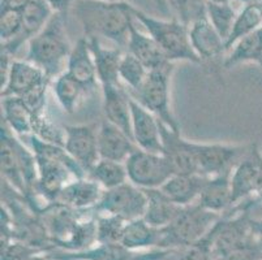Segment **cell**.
I'll use <instances>...</instances> for the list:
<instances>
[{
    "label": "cell",
    "mask_w": 262,
    "mask_h": 260,
    "mask_svg": "<svg viewBox=\"0 0 262 260\" xmlns=\"http://www.w3.org/2000/svg\"><path fill=\"white\" fill-rule=\"evenodd\" d=\"M73 8L85 37L106 38L119 49H127L130 26L136 21L133 6L125 2L78 0Z\"/></svg>",
    "instance_id": "1"
},
{
    "label": "cell",
    "mask_w": 262,
    "mask_h": 260,
    "mask_svg": "<svg viewBox=\"0 0 262 260\" xmlns=\"http://www.w3.org/2000/svg\"><path fill=\"white\" fill-rule=\"evenodd\" d=\"M39 215L55 249L81 251L97 243V214L94 209L77 211L55 202L42 209Z\"/></svg>",
    "instance_id": "2"
},
{
    "label": "cell",
    "mask_w": 262,
    "mask_h": 260,
    "mask_svg": "<svg viewBox=\"0 0 262 260\" xmlns=\"http://www.w3.org/2000/svg\"><path fill=\"white\" fill-rule=\"evenodd\" d=\"M30 147L38 166V182L35 195L47 203H55L59 195L71 181L88 177L85 171L72 159L64 146L46 142L32 135Z\"/></svg>",
    "instance_id": "3"
},
{
    "label": "cell",
    "mask_w": 262,
    "mask_h": 260,
    "mask_svg": "<svg viewBox=\"0 0 262 260\" xmlns=\"http://www.w3.org/2000/svg\"><path fill=\"white\" fill-rule=\"evenodd\" d=\"M66 26V16L54 13L43 30L28 42L26 60L42 69L51 81L63 73L72 51Z\"/></svg>",
    "instance_id": "4"
},
{
    "label": "cell",
    "mask_w": 262,
    "mask_h": 260,
    "mask_svg": "<svg viewBox=\"0 0 262 260\" xmlns=\"http://www.w3.org/2000/svg\"><path fill=\"white\" fill-rule=\"evenodd\" d=\"M133 16L136 21H139L146 29L147 34L158 43L168 61L171 63L188 61L197 65L204 64L192 47L189 26L179 21L178 18L172 20L156 18L135 7H133Z\"/></svg>",
    "instance_id": "5"
},
{
    "label": "cell",
    "mask_w": 262,
    "mask_h": 260,
    "mask_svg": "<svg viewBox=\"0 0 262 260\" xmlns=\"http://www.w3.org/2000/svg\"><path fill=\"white\" fill-rule=\"evenodd\" d=\"M222 215L204 208L197 202L184 206L172 223L161 228L157 249L183 250L190 246L208 234Z\"/></svg>",
    "instance_id": "6"
},
{
    "label": "cell",
    "mask_w": 262,
    "mask_h": 260,
    "mask_svg": "<svg viewBox=\"0 0 262 260\" xmlns=\"http://www.w3.org/2000/svg\"><path fill=\"white\" fill-rule=\"evenodd\" d=\"M175 63H168L161 68L149 70L141 87L129 94L141 106L149 109L161 123L171 129L180 130L179 121L171 107V77Z\"/></svg>",
    "instance_id": "7"
},
{
    "label": "cell",
    "mask_w": 262,
    "mask_h": 260,
    "mask_svg": "<svg viewBox=\"0 0 262 260\" xmlns=\"http://www.w3.org/2000/svg\"><path fill=\"white\" fill-rule=\"evenodd\" d=\"M128 181L142 190L161 189L175 173L168 160L161 152H150L141 149L125 160Z\"/></svg>",
    "instance_id": "8"
},
{
    "label": "cell",
    "mask_w": 262,
    "mask_h": 260,
    "mask_svg": "<svg viewBox=\"0 0 262 260\" xmlns=\"http://www.w3.org/2000/svg\"><path fill=\"white\" fill-rule=\"evenodd\" d=\"M233 206L243 200L262 203V151L258 143H251L247 154L231 173Z\"/></svg>",
    "instance_id": "9"
},
{
    "label": "cell",
    "mask_w": 262,
    "mask_h": 260,
    "mask_svg": "<svg viewBox=\"0 0 262 260\" xmlns=\"http://www.w3.org/2000/svg\"><path fill=\"white\" fill-rule=\"evenodd\" d=\"M146 203L144 190L128 181L118 187L104 190L101 200L94 207V212L116 215L124 220L130 221L144 218Z\"/></svg>",
    "instance_id": "10"
},
{
    "label": "cell",
    "mask_w": 262,
    "mask_h": 260,
    "mask_svg": "<svg viewBox=\"0 0 262 260\" xmlns=\"http://www.w3.org/2000/svg\"><path fill=\"white\" fill-rule=\"evenodd\" d=\"M249 145L197 142L199 173L205 177H214L232 171L247 154Z\"/></svg>",
    "instance_id": "11"
},
{
    "label": "cell",
    "mask_w": 262,
    "mask_h": 260,
    "mask_svg": "<svg viewBox=\"0 0 262 260\" xmlns=\"http://www.w3.org/2000/svg\"><path fill=\"white\" fill-rule=\"evenodd\" d=\"M64 149L85 173L101 160L98 149V129L95 125H64Z\"/></svg>",
    "instance_id": "12"
},
{
    "label": "cell",
    "mask_w": 262,
    "mask_h": 260,
    "mask_svg": "<svg viewBox=\"0 0 262 260\" xmlns=\"http://www.w3.org/2000/svg\"><path fill=\"white\" fill-rule=\"evenodd\" d=\"M162 152L173 169V173H199L197 142L185 139L180 130L161 123Z\"/></svg>",
    "instance_id": "13"
},
{
    "label": "cell",
    "mask_w": 262,
    "mask_h": 260,
    "mask_svg": "<svg viewBox=\"0 0 262 260\" xmlns=\"http://www.w3.org/2000/svg\"><path fill=\"white\" fill-rule=\"evenodd\" d=\"M52 81L46 76L43 70L33 63L25 60L12 61L9 69L8 80L2 87L0 97H17L25 98L37 89L43 86H50Z\"/></svg>",
    "instance_id": "14"
},
{
    "label": "cell",
    "mask_w": 262,
    "mask_h": 260,
    "mask_svg": "<svg viewBox=\"0 0 262 260\" xmlns=\"http://www.w3.org/2000/svg\"><path fill=\"white\" fill-rule=\"evenodd\" d=\"M102 107L104 119L120 128L133 139L132 135V112H130V97L128 89L123 83H106L101 85Z\"/></svg>",
    "instance_id": "15"
},
{
    "label": "cell",
    "mask_w": 262,
    "mask_h": 260,
    "mask_svg": "<svg viewBox=\"0 0 262 260\" xmlns=\"http://www.w3.org/2000/svg\"><path fill=\"white\" fill-rule=\"evenodd\" d=\"M54 13V9L51 8L47 0H33L23 11V29L20 35L11 42L2 43L0 50L15 56L25 43L29 42L32 38L43 30Z\"/></svg>",
    "instance_id": "16"
},
{
    "label": "cell",
    "mask_w": 262,
    "mask_h": 260,
    "mask_svg": "<svg viewBox=\"0 0 262 260\" xmlns=\"http://www.w3.org/2000/svg\"><path fill=\"white\" fill-rule=\"evenodd\" d=\"M130 112L132 135L136 146L145 151L162 152L161 121L133 98L130 100Z\"/></svg>",
    "instance_id": "17"
},
{
    "label": "cell",
    "mask_w": 262,
    "mask_h": 260,
    "mask_svg": "<svg viewBox=\"0 0 262 260\" xmlns=\"http://www.w3.org/2000/svg\"><path fill=\"white\" fill-rule=\"evenodd\" d=\"M64 72L77 81L88 92L97 89V85L99 83L98 73L88 37H81L72 47Z\"/></svg>",
    "instance_id": "18"
},
{
    "label": "cell",
    "mask_w": 262,
    "mask_h": 260,
    "mask_svg": "<svg viewBox=\"0 0 262 260\" xmlns=\"http://www.w3.org/2000/svg\"><path fill=\"white\" fill-rule=\"evenodd\" d=\"M189 37L192 47L201 61H210L225 57L226 42L205 14L189 25Z\"/></svg>",
    "instance_id": "19"
},
{
    "label": "cell",
    "mask_w": 262,
    "mask_h": 260,
    "mask_svg": "<svg viewBox=\"0 0 262 260\" xmlns=\"http://www.w3.org/2000/svg\"><path fill=\"white\" fill-rule=\"evenodd\" d=\"M98 149L101 159L125 163L137 146L127 133L104 119L98 128Z\"/></svg>",
    "instance_id": "20"
},
{
    "label": "cell",
    "mask_w": 262,
    "mask_h": 260,
    "mask_svg": "<svg viewBox=\"0 0 262 260\" xmlns=\"http://www.w3.org/2000/svg\"><path fill=\"white\" fill-rule=\"evenodd\" d=\"M103 192L102 186L90 177L76 178L64 187L56 203L77 211H90L98 204Z\"/></svg>",
    "instance_id": "21"
},
{
    "label": "cell",
    "mask_w": 262,
    "mask_h": 260,
    "mask_svg": "<svg viewBox=\"0 0 262 260\" xmlns=\"http://www.w3.org/2000/svg\"><path fill=\"white\" fill-rule=\"evenodd\" d=\"M0 166H2V180L17 190L25 197L26 186L21 172L20 161L15 147V134L2 121L0 126Z\"/></svg>",
    "instance_id": "22"
},
{
    "label": "cell",
    "mask_w": 262,
    "mask_h": 260,
    "mask_svg": "<svg viewBox=\"0 0 262 260\" xmlns=\"http://www.w3.org/2000/svg\"><path fill=\"white\" fill-rule=\"evenodd\" d=\"M231 173L232 171L225 172L222 175L214 176V177H208L197 203L209 211L221 215L232 208Z\"/></svg>",
    "instance_id": "23"
},
{
    "label": "cell",
    "mask_w": 262,
    "mask_h": 260,
    "mask_svg": "<svg viewBox=\"0 0 262 260\" xmlns=\"http://www.w3.org/2000/svg\"><path fill=\"white\" fill-rule=\"evenodd\" d=\"M136 20V18H135ZM127 50L130 55L137 57L145 65L147 70L161 68L166 64L171 63L164 55L163 50L159 47L158 43L150 37L149 34H144L136 28V23L130 26L129 37H128Z\"/></svg>",
    "instance_id": "24"
},
{
    "label": "cell",
    "mask_w": 262,
    "mask_h": 260,
    "mask_svg": "<svg viewBox=\"0 0 262 260\" xmlns=\"http://www.w3.org/2000/svg\"><path fill=\"white\" fill-rule=\"evenodd\" d=\"M206 180L200 173H175L161 189L180 206H189L199 200Z\"/></svg>",
    "instance_id": "25"
},
{
    "label": "cell",
    "mask_w": 262,
    "mask_h": 260,
    "mask_svg": "<svg viewBox=\"0 0 262 260\" xmlns=\"http://www.w3.org/2000/svg\"><path fill=\"white\" fill-rule=\"evenodd\" d=\"M2 121L15 135H33L34 113L21 98H2Z\"/></svg>",
    "instance_id": "26"
},
{
    "label": "cell",
    "mask_w": 262,
    "mask_h": 260,
    "mask_svg": "<svg viewBox=\"0 0 262 260\" xmlns=\"http://www.w3.org/2000/svg\"><path fill=\"white\" fill-rule=\"evenodd\" d=\"M135 251L124 247L121 243H99L81 251H64L55 249L47 252L51 260H129Z\"/></svg>",
    "instance_id": "27"
},
{
    "label": "cell",
    "mask_w": 262,
    "mask_h": 260,
    "mask_svg": "<svg viewBox=\"0 0 262 260\" xmlns=\"http://www.w3.org/2000/svg\"><path fill=\"white\" fill-rule=\"evenodd\" d=\"M146 209L144 219L156 228H164L172 223L175 218L182 211L183 206L173 202L162 189H146Z\"/></svg>",
    "instance_id": "28"
},
{
    "label": "cell",
    "mask_w": 262,
    "mask_h": 260,
    "mask_svg": "<svg viewBox=\"0 0 262 260\" xmlns=\"http://www.w3.org/2000/svg\"><path fill=\"white\" fill-rule=\"evenodd\" d=\"M88 39L97 66L99 85L121 83L119 78V65L124 54L123 50L119 47L107 49L102 44L98 37H88Z\"/></svg>",
    "instance_id": "29"
},
{
    "label": "cell",
    "mask_w": 262,
    "mask_h": 260,
    "mask_svg": "<svg viewBox=\"0 0 262 260\" xmlns=\"http://www.w3.org/2000/svg\"><path fill=\"white\" fill-rule=\"evenodd\" d=\"M262 61V28L237 40L225 55L223 68L231 69L247 63L259 64Z\"/></svg>",
    "instance_id": "30"
},
{
    "label": "cell",
    "mask_w": 262,
    "mask_h": 260,
    "mask_svg": "<svg viewBox=\"0 0 262 260\" xmlns=\"http://www.w3.org/2000/svg\"><path fill=\"white\" fill-rule=\"evenodd\" d=\"M161 229L150 225L144 218L128 221L124 229L121 245L130 251H144L158 247Z\"/></svg>",
    "instance_id": "31"
},
{
    "label": "cell",
    "mask_w": 262,
    "mask_h": 260,
    "mask_svg": "<svg viewBox=\"0 0 262 260\" xmlns=\"http://www.w3.org/2000/svg\"><path fill=\"white\" fill-rule=\"evenodd\" d=\"M259 28H262V7L256 2L245 3L244 8L237 13L230 35L226 39V51H228L237 40L252 34Z\"/></svg>",
    "instance_id": "32"
},
{
    "label": "cell",
    "mask_w": 262,
    "mask_h": 260,
    "mask_svg": "<svg viewBox=\"0 0 262 260\" xmlns=\"http://www.w3.org/2000/svg\"><path fill=\"white\" fill-rule=\"evenodd\" d=\"M52 89L63 111L70 114L77 111L84 97L88 94L86 90L77 81L67 75L66 72L52 81Z\"/></svg>",
    "instance_id": "33"
},
{
    "label": "cell",
    "mask_w": 262,
    "mask_h": 260,
    "mask_svg": "<svg viewBox=\"0 0 262 260\" xmlns=\"http://www.w3.org/2000/svg\"><path fill=\"white\" fill-rule=\"evenodd\" d=\"M88 177L97 181L103 190L114 189L128 182V173L125 164L119 161L101 159L89 172Z\"/></svg>",
    "instance_id": "34"
},
{
    "label": "cell",
    "mask_w": 262,
    "mask_h": 260,
    "mask_svg": "<svg viewBox=\"0 0 262 260\" xmlns=\"http://www.w3.org/2000/svg\"><path fill=\"white\" fill-rule=\"evenodd\" d=\"M147 73L149 70L137 57L130 55L128 51L124 52L119 65V78L123 85L127 86L128 91L133 92L139 90L146 80Z\"/></svg>",
    "instance_id": "35"
},
{
    "label": "cell",
    "mask_w": 262,
    "mask_h": 260,
    "mask_svg": "<svg viewBox=\"0 0 262 260\" xmlns=\"http://www.w3.org/2000/svg\"><path fill=\"white\" fill-rule=\"evenodd\" d=\"M206 16L211 25L215 28L216 32L226 42L237 16L236 11L232 8L231 3H214V2L208 0L206 2Z\"/></svg>",
    "instance_id": "36"
},
{
    "label": "cell",
    "mask_w": 262,
    "mask_h": 260,
    "mask_svg": "<svg viewBox=\"0 0 262 260\" xmlns=\"http://www.w3.org/2000/svg\"><path fill=\"white\" fill-rule=\"evenodd\" d=\"M127 223L116 215L97 214V242L120 243Z\"/></svg>",
    "instance_id": "37"
},
{
    "label": "cell",
    "mask_w": 262,
    "mask_h": 260,
    "mask_svg": "<svg viewBox=\"0 0 262 260\" xmlns=\"http://www.w3.org/2000/svg\"><path fill=\"white\" fill-rule=\"evenodd\" d=\"M218 224L219 220L216 221L215 225L211 228L208 234L202 237L200 241H197L196 243L180 250L179 255L173 260H213L214 240H215L216 232H218Z\"/></svg>",
    "instance_id": "38"
},
{
    "label": "cell",
    "mask_w": 262,
    "mask_h": 260,
    "mask_svg": "<svg viewBox=\"0 0 262 260\" xmlns=\"http://www.w3.org/2000/svg\"><path fill=\"white\" fill-rule=\"evenodd\" d=\"M206 2L208 0H168V4L176 18L189 26L193 21L206 14Z\"/></svg>",
    "instance_id": "39"
},
{
    "label": "cell",
    "mask_w": 262,
    "mask_h": 260,
    "mask_svg": "<svg viewBox=\"0 0 262 260\" xmlns=\"http://www.w3.org/2000/svg\"><path fill=\"white\" fill-rule=\"evenodd\" d=\"M23 29V11L0 9V39L8 43L20 35Z\"/></svg>",
    "instance_id": "40"
},
{
    "label": "cell",
    "mask_w": 262,
    "mask_h": 260,
    "mask_svg": "<svg viewBox=\"0 0 262 260\" xmlns=\"http://www.w3.org/2000/svg\"><path fill=\"white\" fill-rule=\"evenodd\" d=\"M49 251L43 249L28 245L21 241H11L9 243L2 246L0 251V260H28L30 257L35 256L39 254H47Z\"/></svg>",
    "instance_id": "41"
},
{
    "label": "cell",
    "mask_w": 262,
    "mask_h": 260,
    "mask_svg": "<svg viewBox=\"0 0 262 260\" xmlns=\"http://www.w3.org/2000/svg\"><path fill=\"white\" fill-rule=\"evenodd\" d=\"M213 260H262V249L257 241L214 257Z\"/></svg>",
    "instance_id": "42"
},
{
    "label": "cell",
    "mask_w": 262,
    "mask_h": 260,
    "mask_svg": "<svg viewBox=\"0 0 262 260\" xmlns=\"http://www.w3.org/2000/svg\"><path fill=\"white\" fill-rule=\"evenodd\" d=\"M180 250L172 249H150L144 251H135L129 260H166L175 259Z\"/></svg>",
    "instance_id": "43"
},
{
    "label": "cell",
    "mask_w": 262,
    "mask_h": 260,
    "mask_svg": "<svg viewBox=\"0 0 262 260\" xmlns=\"http://www.w3.org/2000/svg\"><path fill=\"white\" fill-rule=\"evenodd\" d=\"M55 13H60L63 16H68L71 9L76 6L78 0H47Z\"/></svg>",
    "instance_id": "44"
},
{
    "label": "cell",
    "mask_w": 262,
    "mask_h": 260,
    "mask_svg": "<svg viewBox=\"0 0 262 260\" xmlns=\"http://www.w3.org/2000/svg\"><path fill=\"white\" fill-rule=\"evenodd\" d=\"M33 0H2L0 2V9H17L24 11L26 6L32 3Z\"/></svg>",
    "instance_id": "45"
},
{
    "label": "cell",
    "mask_w": 262,
    "mask_h": 260,
    "mask_svg": "<svg viewBox=\"0 0 262 260\" xmlns=\"http://www.w3.org/2000/svg\"><path fill=\"white\" fill-rule=\"evenodd\" d=\"M153 3L156 4V7L158 8V11L161 12L164 16H168L171 13L170 4H168V0H153Z\"/></svg>",
    "instance_id": "46"
},
{
    "label": "cell",
    "mask_w": 262,
    "mask_h": 260,
    "mask_svg": "<svg viewBox=\"0 0 262 260\" xmlns=\"http://www.w3.org/2000/svg\"><path fill=\"white\" fill-rule=\"evenodd\" d=\"M256 230H257V242L259 243V246H261L262 249V218L257 219Z\"/></svg>",
    "instance_id": "47"
},
{
    "label": "cell",
    "mask_w": 262,
    "mask_h": 260,
    "mask_svg": "<svg viewBox=\"0 0 262 260\" xmlns=\"http://www.w3.org/2000/svg\"><path fill=\"white\" fill-rule=\"evenodd\" d=\"M28 260H51L49 256H47V254H39V255H35V256L30 257V259Z\"/></svg>",
    "instance_id": "48"
},
{
    "label": "cell",
    "mask_w": 262,
    "mask_h": 260,
    "mask_svg": "<svg viewBox=\"0 0 262 260\" xmlns=\"http://www.w3.org/2000/svg\"><path fill=\"white\" fill-rule=\"evenodd\" d=\"M240 2H243V3H251V2H256V3H258L259 6L262 7V0H240Z\"/></svg>",
    "instance_id": "49"
},
{
    "label": "cell",
    "mask_w": 262,
    "mask_h": 260,
    "mask_svg": "<svg viewBox=\"0 0 262 260\" xmlns=\"http://www.w3.org/2000/svg\"><path fill=\"white\" fill-rule=\"evenodd\" d=\"M210 2H214V3H231V0H210Z\"/></svg>",
    "instance_id": "50"
},
{
    "label": "cell",
    "mask_w": 262,
    "mask_h": 260,
    "mask_svg": "<svg viewBox=\"0 0 262 260\" xmlns=\"http://www.w3.org/2000/svg\"><path fill=\"white\" fill-rule=\"evenodd\" d=\"M104 2H124V0H104Z\"/></svg>",
    "instance_id": "51"
},
{
    "label": "cell",
    "mask_w": 262,
    "mask_h": 260,
    "mask_svg": "<svg viewBox=\"0 0 262 260\" xmlns=\"http://www.w3.org/2000/svg\"><path fill=\"white\" fill-rule=\"evenodd\" d=\"M258 65H259V68H261V69H262V61H261V63H259V64H258Z\"/></svg>",
    "instance_id": "52"
}]
</instances>
